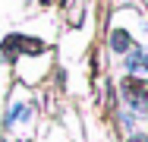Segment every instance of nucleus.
<instances>
[{
	"mask_svg": "<svg viewBox=\"0 0 148 142\" xmlns=\"http://www.w3.org/2000/svg\"><path fill=\"white\" fill-rule=\"evenodd\" d=\"M0 142H3V139H0Z\"/></svg>",
	"mask_w": 148,
	"mask_h": 142,
	"instance_id": "nucleus-3",
	"label": "nucleus"
},
{
	"mask_svg": "<svg viewBox=\"0 0 148 142\" xmlns=\"http://www.w3.org/2000/svg\"><path fill=\"white\" fill-rule=\"evenodd\" d=\"M126 66L136 73V70H148V51H132L126 57Z\"/></svg>",
	"mask_w": 148,
	"mask_h": 142,
	"instance_id": "nucleus-1",
	"label": "nucleus"
},
{
	"mask_svg": "<svg viewBox=\"0 0 148 142\" xmlns=\"http://www.w3.org/2000/svg\"><path fill=\"white\" fill-rule=\"evenodd\" d=\"M110 44H114V51H129V35H126L123 28H117V32L110 35Z\"/></svg>",
	"mask_w": 148,
	"mask_h": 142,
	"instance_id": "nucleus-2",
	"label": "nucleus"
}]
</instances>
